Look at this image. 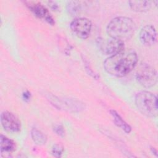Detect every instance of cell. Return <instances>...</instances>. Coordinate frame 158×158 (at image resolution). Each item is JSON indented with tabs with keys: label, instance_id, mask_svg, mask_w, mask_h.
<instances>
[{
	"label": "cell",
	"instance_id": "5bb4252c",
	"mask_svg": "<svg viewBox=\"0 0 158 158\" xmlns=\"http://www.w3.org/2000/svg\"><path fill=\"white\" fill-rule=\"evenodd\" d=\"M31 137L33 142L38 145H43L47 141L46 136L36 128H33L31 130Z\"/></svg>",
	"mask_w": 158,
	"mask_h": 158
},
{
	"label": "cell",
	"instance_id": "30bf717a",
	"mask_svg": "<svg viewBox=\"0 0 158 158\" xmlns=\"http://www.w3.org/2000/svg\"><path fill=\"white\" fill-rule=\"evenodd\" d=\"M26 6L28 9L38 18L44 19L49 23L53 25L54 21L48 9L40 2H25Z\"/></svg>",
	"mask_w": 158,
	"mask_h": 158
},
{
	"label": "cell",
	"instance_id": "7c38bea8",
	"mask_svg": "<svg viewBox=\"0 0 158 158\" xmlns=\"http://www.w3.org/2000/svg\"><path fill=\"white\" fill-rule=\"evenodd\" d=\"M128 3L133 11L138 12H147L152 7V2L149 1H130Z\"/></svg>",
	"mask_w": 158,
	"mask_h": 158
},
{
	"label": "cell",
	"instance_id": "9a60e30c",
	"mask_svg": "<svg viewBox=\"0 0 158 158\" xmlns=\"http://www.w3.org/2000/svg\"><path fill=\"white\" fill-rule=\"evenodd\" d=\"M67 11L71 16L75 17L81 11V2L77 1H71L67 4Z\"/></svg>",
	"mask_w": 158,
	"mask_h": 158
},
{
	"label": "cell",
	"instance_id": "e0dca14e",
	"mask_svg": "<svg viewBox=\"0 0 158 158\" xmlns=\"http://www.w3.org/2000/svg\"><path fill=\"white\" fill-rule=\"evenodd\" d=\"M54 131L59 136L64 137L65 136V130L63 126L60 124H55L53 126Z\"/></svg>",
	"mask_w": 158,
	"mask_h": 158
},
{
	"label": "cell",
	"instance_id": "7a4b0ae2",
	"mask_svg": "<svg viewBox=\"0 0 158 158\" xmlns=\"http://www.w3.org/2000/svg\"><path fill=\"white\" fill-rule=\"evenodd\" d=\"M136 25L134 21L128 17H116L112 19L106 27V32L110 38L124 42L130 40L134 35Z\"/></svg>",
	"mask_w": 158,
	"mask_h": 158
},
{
	"label": "cell",
	"instance_id": "8fae6325",
	"mask_svg": "<svg viewBox=\"0 0 158 158\" xmlns=\"http://www.w3.org/2000/svg\"><path fill=\"white\" fill-rule=\"evenodd\" d=\"M110 114L113 118L114 122L115 124L119 128H120L122 130H123L126 133H130L131 131V127L130 125H128L122 118V117L118 114V112L114 110L110 109L109 110Z\"/></svg>",
	"mask_w": 158,
	"mask_h": 158
},
{
	"label": "cell",
	"instance_id": "4fadbf2b",
	"mask_svg": "<svg viewBox=\"0 0 158 158\" xmlns=\"http://www.w3.org/2000/svg\"><path fill=\"white\" fill-rule=\"evenodd\" d=\"M0 145H1V152H11L15 150V142L7 138V136L1 135L0 136Z\"/></svg>",
	"mask_w": 158,
	"mask_h": 158
},
{
	"label": "cell",
	"instance_id": "6da1fadb",
	"mask_svg": "<svg viewBox=\"0 0 158 158\" xmlns=\"http://www.w3.org/2000/svg\"><path fill=\"white\" fill-rule=\"evenodd\" d=\"M137 62L138 56L136 52L131 49H125L108 57L104 60L103 65L109 74L117 77H123L132 71Z\"/></svg>",
	"mask_w": 158,
	"mask_h": 158
},
{
	"label": "cell",
	"instance_id": "5b68a950",
	"mask_svg": "<svg viewBox=\"0 0 158 158\" xmlns=\"http://www.w3.org/2000/svg\"><path fill=\"white\" fill-rule=\"evenodd\" d=\"M49 101L56 107L69 112H80L85 108V105L80 101L72 98H60L54 95H49Z\"/></svg>",
	"mask_w": 158,
	"mask_h": 158
},
{
	"label": "cell",
	"instance_id": "52a82bcc",
	"mask_svg": "<svg viewBox=\"0 0 158 158\" xmlns=\"http://www.w3.org/2000/svg\"><path fill=\"white\" fill-rule=\"evenodd\" d=\"M1 123L4 129L9 133H17L21 130V122L11 112L4 110L1 114Z\"/></svg>",
	"mask_w": 158,
	"mask_h": 158
},
{
	"label": "cell",
	"instance_id": "2e32d148",
	"mask_svg": "<svg viewBox=\"0 0 158 158\" xmlns=\"http://www.w3.org/2000/svg\"><path fill=\"white\" fill-rule=\"evenodd\" d=\"M64 151V148L61 144H55L54 145H53V146L52 148L51 152H52V154L53 155V156H54L56 157H61L62 154H63Z\"/></svg>",
	"mask_w": 158,
	"mask_h": 158
},
{
	"label": "cell",
	"instance_id": "ac0fdd59",
	"mask_svg": "<svg viewBox=\"0 0 158 158\" xmlns=\"http://www.w3.org/2000/svg\"><path fill=\"white\" fill-rule=\"evenodd\" d=\"M48 4H49V6H50V7L53 10H57L59 8L58 5L56 2L49 1V2H48Z\"/></svg>",
	"mask_w": 158,
	"mask_h": 158
},
{
	"label": "cell",
	"instance_id": "ba28073f",
	"mask_svg": "<svg viewBox=\"0 0 158 158\" xmlns=\"http://www.w3.org/2000/svg\"><path fill=\"white\" fill-rule=\"evenodd\" d=\"M98 44L100 50L106 55L112 56L125 49L123 41L112 38L101 40Z\"/></svg>",
	"mask_w": 158,
	"mask_h": 158
},
{
	"label": "cell",
	"instance_id": "277c9868",
	"mask_svg": "<svg viewBox=\"0 0 158 158\" xmlns=\"http://www.w3.org/2000/svg\"><path fill=\"white\" fill-rule=\"evenodd\" d=\"M136 80L143 87H152L157 81V72L152 66L146 64H143L139 65L136 71Z\"/></svg>",
	"mask_w": 158,
	"mask_h": 158
},
{
	"label": "cell",
	"instance_id": "3957f363",
	"mask_svg": "<svg viewBox=\"0 0 158 158\" xmlns=\"http://www.w3.org/2000/svg\"><path fill=\"white\" fill-rule=\"evenodd\" d=\"M135 102L139 111L149 117H155L158 114L157 98L148 91L137 93L135 98Z\"/></svg>",
	"mask_w": 158,
	"mask_h": 158
},
{
	"label": "cell",
	"instance_id": "9c48e42d",
	"mask_svg": "<svg viewBox=\"0 0 158 158\" xmlns=\"http://www.w3.org/2000/svg\"><path fill=\"white\" fill-rule=\"evenodd\" d=\"M139 38L141 43L146 46L153 45L157 40V33L155 27L152 25H146L141 28Z\"/></svg>",
	"mask_w": 158,
	"mask_h": 158
},
{
	"label": "cell",
	"instance_id": "d6986e66",
	"mask_svg": "<svg viewBox=\"0 0 158 158\" xmlns=\"http://www.w3.org/2000/svg\"><path fill=\"white\" fill-rule=\"evenodd\" d=\"M23 98L25 100V101H28L30 99V93L28 91H25L23 94Z\"/></svg>",
	"mask_w": 158,
	"mask_h": 158
},
{
	"label": "cell",
	"instance_id": "8992f818",
	"mask_svg": "<svg viewBox=\"0 0 158 158\" xmlns=\"http://www.w3.org/2000/svg\"><path fill=\"white\" fill-rule=\"evenodd\" d=\"M70 27L72 31L78 38L85 40L90 35L92 23L87 18L77 17L71 22Z\"/></svg>",
	"mask_w": 158,
	"mask_h": 158
}]
</instances>
